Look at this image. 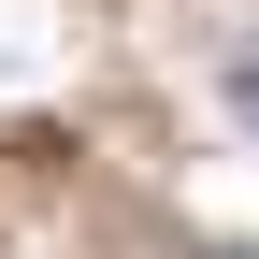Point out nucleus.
<instances>
[{
    "mask_svg": "<svg viewBox=\"0 0 259 259\" xmlns=\"http://www.w3.org/2000/svg\"><path fill=\"white\" fill-rule=\"evenodd\" d=\"M216 87H231V115L259 130V58H231V72H216Z\"/></svg>",
    "mask_w": 259,
    "mask_h": 259,
    "instance_id": "f257e3e1",
    "label": "nucleus"
},
{
    "mask_svg": "<svg viewBox=\"0 0 259 259\" xmlns=\"http://www.w3.org/2000/svg\"><path fill=\"white\" fill-rule=\"evenodd\" d=\"M202 259H245V245H202Z\"/></svg>",
    "mask_w": 259,
    "mask_h": 259,
    "instance_id": "f03ea898",
    "label": "nucleus"
}]
</instances>
